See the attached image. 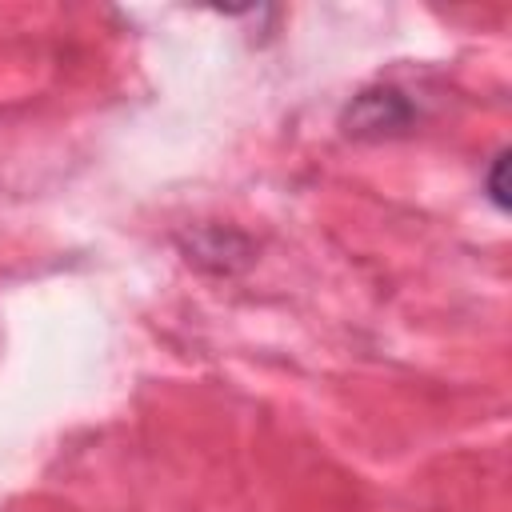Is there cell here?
Returning <instances> with one entry per match:
<instances>
[{
  "instance_id": "cell-1",
  "label": "cell",
  "mask_w": 512,
  "mask_h": 512,
  "mask_svg": "<svg viewBox=\"0 0 512 512\" xmlns=\"http://www.w3.org/2000/svg\"><path fill=\"white\" fill-rule=\"evenodd\" d=\"M416 120L412 100L392 88V84H376L364 88L360 96H352V104L344 108V132L348 136H364V140H380V136H396L408 132V124Z\"/></svg>"
},
{
  "instance_id": "cell-2",
  "label": "cell",
  "mask_w": 512,
  "mask_h": 512,
  "mask_svg": "<svg viewBox=\"0 0 512 512\" xmlns=\"http://www.w3.org/2000/svg\"><path fill=\"white\" fill-rule=\"evenodd\" d=\"M248 256H252V244L232 228H200L188 240V260L212 272H236L240 264H248Z\"/></svg>"
},
{
  "instance_id": "cell-3",
  "label": "cell",
  "mask_w": 512,
  "mask_h": 512,
  "mask_svg": "<svg viewBox=\"0 0 512 512\" xmlns=\"http://www.w3.org/2000/svg\"><path fill=\"white\" fill-rule=\"evenodd\" d=\"M504 172H508V152H496V160H492V168H488V176H484V192H488V200H492L500 212H508V184H504Z\"/></svg>"
}]
</instances>
